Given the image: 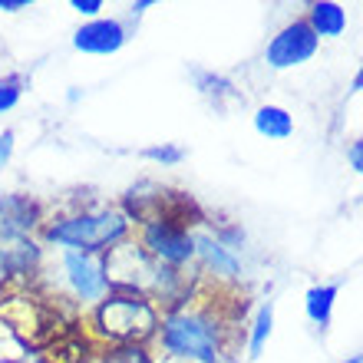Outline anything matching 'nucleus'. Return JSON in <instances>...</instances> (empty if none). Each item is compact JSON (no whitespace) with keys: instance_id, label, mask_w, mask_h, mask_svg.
I'll list each match as a JSON object with an SVG mask.
<instances>
[{"instance_id":"f257e3e1","label":"nucleus","mask_w":363,"mask_h":363,"mask_svg":"<svg viewBox=\"0 0 363 363\" xmlns=\"http://www.w3.org/2000/svg\"><path fill=\"white\" fill-rule=\"evenodd\" d=\"M155 340L169 360L179 363H225V327L215 311L182 304L165 311Z\"/></svg>"},{"instance_id":"f03ea898","label":"nucleus","mask_w":363,"mask_h":363,"mask_svg":"<svg viewBox=\"0 0 363 363\" xmlns=\"http://www.w3.org/2000/svg\"><path fill=\"white\" fill-rule=\"evenodd\" d=\"M129 235H133V221L123 208H79L43 221V241L63 251L99 255V258L125 245Z\"/></svg>"},{"instance_id":"7ed1b4c3","label":"nucleus","mask_w":363,"mask_h":363,"mask_svg":"<svg viewBox=\"0 0 363 363\" xmlns=\"http://www.w3.org/2000/svg\"><path fill=\"white\" fill-rule=\"evenodd\" d=\"M159 307L135 291H109L93 307V330L113 344H143L159 330Z\"/></svg>"},{"instance_id":"20e7f679","label":"nucleus","mask_w":363,"mask_h":363,"mask_svg":"<svg viewBox=\"0 0 363 363\" xmlns=\"http://www.w3.org/2000/svg\"><path fill=\"white\" fill-rule=\"evenodd\" d=\"M139 248L165 268H185L195 261V235L172 218H152L139 225Z\"/></svg>"},{"instance_id":"39448f33","label":"nucleus","mask_w":363,"mask_h":363,"mask_svg":"<svg viewBox=\"0 0 363 363\" xmlns=\"http://www.w3.org/2000/svg\"><path fill=\"white\" fill-rule=\"evenodd\" d=\"M317 50H320V40H317V33L311 30V23H307L304 17H294L291 23H284V27L268 40L264 63H268L271 69H294V67L311 63V60L317 57Z\"/></svg>"},{"instance_id":"423d86ee","label":"nucleus","mask_w":363,"mask_h":363,"mask_svg":"<svg viewBox=\"0 0 363 363\" xmlns=\"http://www.w3.org/2000/svg\"><path fill=\"white\" fill-rule=\"evenodd\" d=\"M63 268V281H67L69 294L79 304H99L113 287H109V274H106V258L99 255H79V251H63L60 258Z\"/></svg>"},{"instance_id":"0eeeda50","label":"nucleus","mask_w":363,"mask_h":363,"mask_svg":"<svg viewBox=\"0 0 363 363\" xmlns=\"http://www.w3.org/2000/svg\"><path fill=\"white\" fill-rule=\"evenodd\" d=\"M37 228H43V205L30 195H0V245L17 238H30Z\"/></svg>"},{"instance_id":"6e6552de","label":"nucleus","mask_w":363,"mask_h":363,"mask_svg":"<svg viewBox=\"0 0 363 363\" xmlns=\"http://www.w3.org/2000/svg\"><path fill=\"white\" fill-rule=\"evenodd\" d=\"M129 43V27L116 17H96L86 20L83 27L73 33V47L89 57H113Z\"/></svg>"},{"instance_id":"1a4fd4ad","label":"nucleus","mask_w":363,"mask_h":363,"mask_svg":"<svg viewBox=\"0 0 363 363\" xmlns=\"http://www.w3.org/2000/svg\"><path fill=\"white\" fill-rule=\"evenodd\" d=\"M191 235H195V261L205 274L225 281V284L241 281V258L215 238V231H191Z\"/></svg>"},{"instance_id":"9d476101","label":"nucleus","mask_w":363,"mask_h":363,"mask_svg":"<svg viewBox=\"0 0 363 363\" xmlns=\"http://www.w3.org/2000/svg\"><path fill=\"white\" fill-rule=\"evenodd\" d=\"M0 261H4V271L7 277H27L40 271V261H43V248H40L33 238H17L0 245Z\"/></svg>"},{"instance_id":"9b49d317","label":"nucleus","mask_w":363,"mask_h":363,"mask_svg":"<svg viewBox=\"0 0 363 363\" xmlns=\"http://www.w3.org/2000/svg\"><path fill=\"white\" fill-rule=\"evenodd\" d=\"M307 23L317 33V40H337L347 30V10L337 0H314L307 7Z\"/></svg>"},{"instance_id":"f8f14e48","label":"nucleus","mask_w":363,"mask_h":363,"mask_svg":"<svg viewBox=\"0 0 363 363\" xmlns=\"http://www.w3.org/2000/svg\"><path fill=\"white\" fill-rule=\"evenodd\" d=\"M255 133L261 139H271V143H284L294 135V116L287 113L284 106L264 103L255 109Z\"/></svg>"},{"instance_id":"ddd939ff","label":"nucleus","mask_w":363,"mask_h":363,"mask_svg":"<svg viewBox=\"0 0 363 363\" xmlns=\"http://www.w3.org/2000/svg\"><path fill=\"white\" fill-rule=\"evenodd\" d=\"M337 297H340V287L337 284H314L307 287L304 294V314L307 320L314 327H330V320H334V307H337Z\"/></svg>"},{"instance_id":"4468645a","label":"nucleus","mask_w":363,"mask_h":363,"mask_svg":"<svg viewBox=\"0 0 363 363\" xmlns=\"http://www.w3.org/2000/svg\"><path fill=\"white\" fill-rule=\"evenodd\" d=\"M271 330H274V304L264 301V304L255 311V317H251V330H248V357L251 360H258L261 357V350H264V344H268Z\"/></svg>"},{"instance_id":"2eb2a0df","label":"nucleus","mask_w":363,"mask_h":363,"mask_svg":"<svg viewBox=\"0 0 363 363\" xmlns=\"http://www.w3.org/2000/svg\"><path fill=\"white\" fill-rule=\"evenodd\" d=\"M195 83H199V93L205 96V99H211L215 106H221L225 99H235V86H231L228 79L221 77V73H208V69H199L195 73Z\"/></svg>"},{"instance_id":"dca6fc26","label":"nucleus","mask_w":363,"mask_h":363,"mask_svg":"<svg viewBox=\"0 0 363 363\" xmlns=\"http://www.w3.org/2000/svg\"><path fill=\"white\" fill-rule=\"evenodd\" d=\"M143 159H149V162L162 165V169H169V165H179L182 159H185V149L175 143H159V145H145L143 149Z\"/></svg>"},{"instance_id":"f3484780","label":"nucleus","mask_w":363,"mask_h":363,"mask_svg":"<svg viewBox=\"0 0 363 363\" xmlns=\"http://www.w3.org/2000/svg\"><path fill=\"white\" fill-rule=\"evenodd\" d=\"M23 99V77L20 73H10V77H0V116L17 109V103Z\"/></svg>"},{"instance_id":"a211bd4d","label":"nucleus","mask_w":363,"mask_h":363,"mask_svg":"<svg viewBox=\"0 0 363 363\" xmlns=\"http://www.w3.org/2000/svg\"><path fill=\"white\" fill-rule=\"evenodd\" d=\"M13 149H17V133H13V129H4V133H0V172H4L7 162L13 159Z\"/></svg>"},{"instance_id":"6ab92c4d","label":"nucleus","mask_w":363,"mask_h":363,"mask_svg":"<svg viewBox=\"0 0 363 363\" xmlns=\"http://www.w3.org/2000/svg\"><path fill=\"white\" fill-rule=\"evenodd\" d=\"M347 165H350L357 175H363V135H357V139L347 143Z\"/></svg>"},{"instance_id":"aec40b11","label":"nucleus","mask_w":363,"mask_h":363,"mask_svg":"<svg viewBox=\"0 0 363 363\" xmlns=\"http://www.w3.org/2000/svg\"><path fill=\"white\" fill-rule=\"evenodd\" d=\"M69 7L77 10L79 17H86V20H96L99 17V13H103V0H73V4H69Z\"/></svg>"},{"instance_id":"412c9836","label":"nucleus","mask_w":363,"mask_h":363,"mask_svg":"<svg viewBox=\"0 0 363 363\" xmlns=\"http://www.w3.org/2000/svg\"><path fill=\"white\" fill-rule=\"evenodd\" d=\"M4 13H17V10H30V0H0Z\"/></svg>"},{"instance_id":"4be33fe9","label":"nucleus","mask_w":363,"mask_h":363,"mask_svg":"<svg viewBox=\"0 0 363 363\" xmlns=\"http://www.w3.org/2000/svg\"><path fill=\"white\" fill-rule=\"evenodd\" d=\"M149 7H152V0H139V4H133L129 10H133V17H143V13H145Z\"/></svg>"},{"instance_id":"5701e85b","label":"nucleus","mask_w":363,"mask_h":363,"mask_svg":"<svg viewBox=\"0 0 363 363\" xmlns=\"http://www.w3.org/2000/svg\"><path fill=\"white\" fill-rule=\"evenodd\" d=\"M350 89H354V93H360L363 89V63L357 67V77H354V83H350Z\"/></svg>"},{"instance_id":"b1692460","label":"nucleus","mask_w":363,"mask_h":363,"mask_svg":"<svg viewBox=\"0 0 363 363\" xmlns=\"http://www.w3.org/2000/svg\"><path fill=\"white\" fill-rule=\"evenodd\" d=\"M7 281H10V277H7V271H4V261H0V291L7 287Z\"/></svg>"},{"instance_id":"393cba45","label":"nucleus","mask_w":363,"mask_h":363,"mask_svg":"<svg viewBox=\"0 0 363 363\" xmlns=\"http://www.w3.org/2000/svg\"><path fill=\"white\" fill-rule=\"evenodd\" d=\"M340 363H363V354H354V357H347V360H340Z\"/></svg>"},{"instance_id":"a878e982","label":"nucleus","mask_w":363,"mask_h":363,"mask_svg":"<svg viewBox=\"0 0 363 363\" xmlns=\"http://www.w3.org/2000/svg\"><path fill=\"white\" fill-rule=\"evenodd\" d=\"M40 363H47V360H40Z\"/></svg>"}]
</instances>
